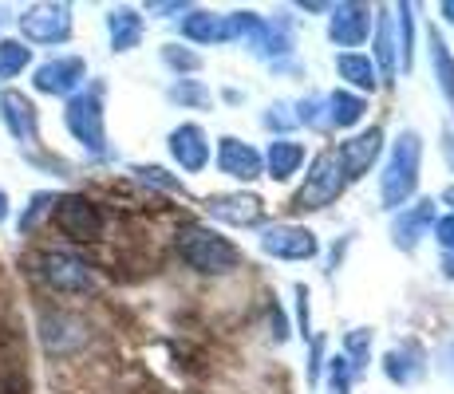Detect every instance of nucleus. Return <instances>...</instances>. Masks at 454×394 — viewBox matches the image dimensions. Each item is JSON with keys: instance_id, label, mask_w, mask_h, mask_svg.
Instances as JSON below:
<instances>
[{"instance_id": "obj_1", "label": "nucleus", "mask_w": 454, "mask_h": 394, "mask_svg": "<svg viewBox=\"0 0 454 394\" xmlns=\"http://www.w3.org/2000/svg\"><path fill=\"white\" fill-rule=\"evenodd\" d=\"M174 249L186 260L194 273L202 276H230L241 268V249L222 236L217 229H209L202 221H186L178 233H174Z\"/></svg>"}, {"instance_id": "obj_2", "label": "nucleus", "mask_w": 454, "mask_h": 394, "mask_svg": "<svg viewBox=\"0 0 454 394\" xmlns=\"http://www.w3.org/2000/svg\"><path fill=\"white\" fill-rule=\"evenodd\" d=\"M419 166H423V135L415 127L399 130V138L391 143L387 151V162H383V174H380V197H383V209L399 213L407 201L415 197L419 189Z\"/></svg>"}, {"instance_id": "obj_3", "label": "nucleus", "mask_w": 454, "mask_h": 394, "mask_svg": "<svg viewBox=\"0 0 454 394\" xmlns=\"http://www.w3.org/2000/svg\"><path fill=\"white\" fill-rule=\"evenodd\" d=\"M64 127L87 154H107V122H103V83H91L87 91H75L64 107Z\"/></svg>"}, {"instance_id": "obj_4", "label": "nucleus", "mask_w": 454, "mask_h": 394, "mask_svg": "<svg viewBox=\"0 0 454 394\" xmlns=\"http://www.w3.org/2000/svg\"><path fill=\"white\" fill-rule=\"evenodd\" d=\"M348 178L340 170V162L332 158V151H320L312 158L309 174H304V186L293 194V213H317V209H328L344 197Z\"/></svg>"}, {"instance_id": "obj_5", "label": "nucleus", "mask_w": 454, "mask_h": 394, "mask_svg": "<svg viewBox=\"0 0 454 394\" xmlns=\"http://www.w3.org/2000/svg\"><path fill=\"white\" fill-rule=\"evenodd\" d=\"M36 273H40V280L48 288H56V292H67V296H83V292H91V288H95L91 265H87L80 252H67V249L40 252Z\"/></svg>"}, {"instance_id": "obj_6", "label": "nucleus", "mask_w": 454, "mask_h": 394, "mask_svg": "<svg viewBox=\"0 0 454 394\" xmlns=\"http://www.w3.org/2000/svg\"><path fill=\"white\" fill-rule=\"evenodd\" d=\"M72 28H75V16H72V4H32L20 12V36L24 43H67L72 40Z\"/></svg>"}, {"instance_id": "obj_7", "label": "nucleus", "mask_w": 454, "mask_h": 394, "mask_svg": "<svg viewBox=\"0 0 454 394\" xmlns=\"http://www.w3.org/2000/svg\"><path fill=\"white\" fill-rule=\"evenodd\" d=\"M51 217H56V229L64 233V236H72V241H99L103 236V209L95 205L91 197H83V194H64V197H56V209H51Z\"/></svg>"}, {"instance_id": "obj_8", "label": "nucleus", "mask_w": 454, "mask_h": 394, "mask_svg": "<svg viewBox=\"0 0 454 394\" xmlns=\"http://www.w3.org/2000/svg\"><path fill=\"white\" fill-rule=\"evenodd\" d=\"M261 252L273 260H312L320 252V241L309 225H293V221H281V225H269L261 233Z\"/></svg>"}, {"instance_id": "obj_9", "label": "nucleus", "mask_w": 454, "mask_h": 394, "mask_svg": "<svg viewBox=\"0 0 454 394\" xmlns=\"http://www.w3.org/2000/svg\"><path fill=\"white\" fill-rule=\"evenodd\" d=\"M87 79V59L83 56H56L48 64H40L32 72V87L40 95H56V99H72L75 91H83Z\"/></svg>"}, {"instance_id": "obj_10", "label": "nucleus", "mask_w": 454, "mask_h": 394, "mask_svg": "<svg viewBox=\"0 0 454 394\" xmlns=\"http://www.w3.org/2000/svg\"><path fill=\"white\" fill-rule=\"evenodd\" d=\"M372 12H375L372 4H356V0L332 4L328 8V40L344 51H356L372 36Z\"/></svg>"}, {"instance_id": "obj_11", "label": "nucleus", "mask_w": 454, "mask_h": 394, "mask_svg": "<svg viewBox=\"0 0 454 394\" xmlns=\"http://www.w3.org/2000/svg\"><path fill=\"white\" fill-rule=\"evenodd\" d=\"M380 154H383V127L360 130V135L344 138V143H340L336 151H332V158L340 162V170H344V178H348V182L364 178V174H368L372 166L380 162Z\"/></svg>"}, {"instance_id": "obj_12", "label": "nucleus", "mask_w": 454, "mask_h": 394, "mask_svg": "<svg viewBox=\"0 0 454 394\" xmlns=\"http://www.w3.org/2000/svg\"><path fill=\"white\" fill-rule=\"evenodd\" d=\"M206 213L222 225H233V229H253V225H261L269 217V209L257 194H241L238 189V194H209Z\"/></svg>"}, {"instance_id": "obj_13", "label": "nucleus", "mask_w": 454, "mask_h": 394, "mask_svg": "<svg viewBox=\"0 0 454 394\" xmlns=\"http://www.w3.org/2000/svg\"><path fill=\"white\" fill-rule=\"evenodd\" d=\"M434 221H439V201L434 197H423V201H415V205H403L395 213V221H391V244L403 249V252H415L419 241L431 233Z\"/></svg>"}, {"instance_id": "obj_14", "label": "nucleus", "mask_w": 454, "mask_h": 394, "mask_svg": "<svg viewBox=\"0 0 454 394\" xmlns=\"http://www.w3.org/2000/svg\"><path fill=\"white\" fill-rule=\"evenodd\" d=\"M375 20H372V64H375V75H380V87H391L399 75V48H395V16L391 8H375Z\"/></svg>"}, {"instance_id": "obj_15", "label": "nucleus", "mask_w": 454, "mask_h": 394, "mask_svg": "<svg viewBox=\"0 0 454 394\" xmlns=\"http://www.w3.org/2000/svg\"><path fill=\"white\" fill-rule=\"evenodd\" d=\"M166 151L186 174H202L209 166V135L198 122H178L170 130V138H166Z\"/></svg>"}, {"instance_id": "obj_16", "label": "nucleus", "mask_w": 454, "mask_h": 394, "mask_svg": "<svg viewBox=\"0 0 454 394\" xmlns=\"http://www.w3.org/2000/svg\"><path fill=\"white\" fill-rule=\"evenodd\" d=\"M0 122H4L8 135H12L16 143H24V146H32L40 138L36 103H32L24 91H12V87H4V91H0Z\"/></svg>"}, {"instance_id": "obj_17", "label": "nucleus", "mask_w": 454, "mask_h": 394, "mask_svg": "<svg viewBox=\"0 0 454 394\" xmlns=\"http://www.w3.org/2000/svg\"><path fill=\"white\" fill-rule=\"evenodd\" d=\"M217 170L225 174V178L233 182H257L261 174H265V166H261V151L249 143H241V138H217Z\"/></svg>"}, {"instance_id": "obj_18", "label": "nucleus", "mask_w": 454, "mask_h": 394, "mask_svg": "<svg viewBox=\"0 0 454 394\" xmlns=\"http://www.w3.org/2000/svg\"><path fill=\"white\" fill-rule=\"evenodd\" d=\"M383 375H387L395 387H415L427 375V352L415 344V339H403L395 344L387 355H383Z\"/></svg>"}, {"instance_id": "obj_19", "label": "nucleus", "mask_w": 454, "mask_h": 394, "mask_svg": "<svg viewBox=\"0 0 454 394\" xmlns=\"http://www.w3.org/2000/svg\"><path fill=\"white\" fill-rule=\"evenodd\" d=\"M261 166H265V174L273 182H289L293 174L304 166V143H296V138H289V135L273 138V143L265 146V154H261Z\"/></svg>"}, {"instance_id": "obj_20", "label": "nucleus", "mask_w": 454, "mask_h": 394, "mask_svg": "<svg viewBox=\"0 0 454 394\" xmlns=\"http://www.w3.org/2000/svg\"><path fill=\"white\" fill-rule=\"evenodd\" d=\"M368 119V99L356 91H348V87H336L332 95H325V122L336 130H352L360 127V122Z\"/></svg>"}, {"instance_id": "obj_21", "label": "nucleus", "mask_w": 454, "mask_h": 394, "mask_svg": "<svg viewBox=\"0 0 454 394\" xmlns=\"http://www.w3.org/2000/svg\"><path fill=\"white\" fill-rule=\"evenodd\" d=\"M336 72L348 83V91L364 95V99H368L372 91H380V75H375V64H372L368 51H340Z\"/></svg>"}, {"instance_id": "obj_22", "label": "nucleus", "mask_w": 454, "mask_h": 394, "mask_svg": "<svg viewBox=\"0 0 454 394\" xmlns=\"http://www.w3.org/2000/svg\"><path fill=\"white\" fill-rule=\"evenodd\" d=\"M143 32H146V20L138 16V8H111L107 12V36H111V51H135L143 43Z\"/></svg>"}, {"instance_id": "obj_23", "label": "nucleus", "mask_w": 454, "mask_h": 394, "mask_svg": "<svg viewBox=\"0 0 454 394\" xmlns=\"http://www.w3.org/2000/svg\"><path fill=\"white\" fill-rule=\"evenodd\" d=\"M182 36L190 43H230V20L217 12H206V8H186Z\"/></svg>"}, {"instance_id": "obj_24", "label": "nucleus", "mask_w": 454, "mask_h": 394, "mask_svg": "<svg viewBox=\"0 0 454 394\" xmlns=\"http://www.w3.org/2000/svg\"><path fill=\"white\" fill-rule=\"evenodd\" d=\"M427 48H431V67H434V83H439L442 99L454 103V56L447 48V40H442L439 28L427 32Z\"/></svg>"}, {"instance_id": "obj_25", "label": "nucleus", "mask_w": 454, "mask_h": 394, "mask_svg": "<svg viewBox=\"0 0 454 394\" xmlns=\"http://www.w3.org/2000/svg\"><path fill=\"white\" fill-rule=\"evenodd\" d=\"M391 16H395V28H399V67L403 72H411L415 67V8L411 4H399L391 8Z\"/></svg>"}, {"instance_id": "obj_26", "label": "nucleus", "mask_w": 454, "mask_h": 394, "mask_svg": "<svg viewBox=\"0 0 454 394\" xmlns=\"http://www.w3.org/2000/svg\"><path fill=\"white\" fill-rule=\"evenodd\" d=\"M230 40H238L241 48L261 51V40H265V20L257 12H230Z\"/></svg>"}, {"instance_id": "obj_27", "label": "nucleus", "mask_w": 454, "mask_h": 394, "mask_svg": "<svg viewBox=\"0 0 454 394\" xmlns=\"http://www.w3.org/2000/svg\"><path fill=\"white\" fill-rule=\"evenodd\" d=\"M293 51V20L289 16H273L265 20V40H261V56L273 59V56H289Z\"/></svg>"}, {"instance_id": "obj_28", "label": "nucleus", "mask_w": 454, "mask_h": 394, "mask_svg": "<svg viewBox=\"0 0 454 394\" xmlns=\"http://www.w3.org/2000/svg\"><path fill=\"white\" fill-rule=\"evenodd\" d=\"M372 344H375V331H372V328H352V331L344 336V352H340V355L352 363L356 375L368 371V363H372Z\"/></svg>"}, {"instance_id": "obj_29", "label": "nucleus", "mask_w": 454, "mask_h": 394, "mask_svg": "<svg viewBox=\"0 0 454 394\" xmlns=\"http://www.w3.org/2000/svg\"><path fill=\"white\" fill-rule=\"evenodd\" d=\"M32 67V48L24 40H0V79H16Z\"/></svg>"}, {"instance_id": "obj_30", "label": "nucleus", "mask_w": 454, "mask_h": 394, "mask_svg": "<svg viewBox=\"0 0 454 394\" xmlns=\"http://www.w3.org/2000/svg\"><path fill=\"white\" fill-rule=\"evenodd\" d=\"M162 64L170 67V72H178V79L202 72V56H198L194 48H186V43H166V48H162Z\"/></svg>"}, {"instance_id": "obj_31", "label": "nucleus", "mask_w": 454, "mask_h": 394, "mask_svg": "<svg viewBox=\"0 0 454 394\" xmlns=\"http://www.w3.org/2000/svg\"><path fill=\"white\" fill-rule=\"evenodd\" d=\"M130 174H135L143 186H154V189H162V194L186 197V186H182V178H178V174H170V170H162V166H135Z\"/></svg>"}, {"instance_id": "obj_32", "label": "nucleus", "mask_w": 454, "mask_h": 394, "mask_svg": "<svg viewBox=\"0 0 454 394\" xmlns=\"http://www.w3.org/2000/svg\"><path fill=\"white\" fill-rule=\"evenodd\" d=\"M166 95H170L178 107H209V103H214V95H209V87L202 79H178Z\"/></svg>"}, {"instance_id": "obj_33", "label": "nucleus", "mask_w": 454, "mask_h": 394, "mask_svg": "<svg viewBox=\"0 0 454 394\" xmlns=\"http://www.w3.org/2000/svg\"><path fill=\"white\" fill-rule=\"evenodd\" d=\"M352 382H356V371L344 355H332L328 359V387L332 394H352Z\"/></svg>"}, {"instance_id": "obj_34", "label": "nucleus", "mask_w": 454, "mask_h": 394, "mask_svg": "<svg viewBox=\"0 0 454 394\" xmlns=\"http://www.w3.org/2000/svg\"><path fill=\"white\" fill-rule=\"evenodd\" d=\"M293 119L296 122H304V127H328L325 122V95H309V99H301L296 103V111H293Z\"/></svg>"}, {"instance_id": "obj_35", "label": "nucleus", "mask_w": 454, "mask_h": 394, "mask_svg": "<svg viewBox=\"0 0 454 394\" xmlns=\"http://www.w3.org/2000/svg\"><path fill=\"white\" fill-rule=\"evenodd\" d=\"M51 205H56V194H51V189H43V194H32L28 209H24V217H20V233H32V229H36V221H40L43 213H48Z\"/></svg>"}, {"instance_id": "obj_36", "label": "nucleus", "mask_w": 454, "mask_h": 394, "mask_svg": "<svg viewBox=\"0 0 454 394\" xmlns=\"http://www.w3.org/2000/svg\"><path fill=\"white\" fill-rule=\"evenodd\" d=\"M293 296H296V320H301V336L312 339L317 331H312V292H309V284H296Z\"/></svg>"}, {"instance_id": "obj_37", "label": "nucleus", "mask_w": 454, "mask_h": 394, "mask_svg": "<svg viewBox=\"0 0 454 394\" xmlns=\"http://www.w3.org/2000/svg\"><path fill=\"white\" fill-rule=\"evenodd\" d=\"M320 367H325V336L309 339V382L317 387L320 382Z\"/></svg>"}, {"instance_id": "obj_38", "label": "nucleus", "mask_w": 454, "mask_h": 394, "mask_svg": "<svg viewBox=\"0 0 454 394\" xmlns=\"http://www.w3.org/2000/svg\"><path fill=\"white\" fill-rule=\"evenodd\" d=\"M431 229H434V241L442 244V252H454V213L439 217V221H434Z\"/></svg>"}, {"instance_id": "obj_39", "label": "nucleus", "mask_w": 454, "mask_h": 394, "mask_svg": "<svg viewBox=\"0 0 454 394\" xmlns=\"http://www.w3.org/2000/svg\"><path fill=\"white\" fill-rule=\"evenodd\" d=\"M285 111H289V107H285V103H277V107H269V111H265V127H269V130H289L296 119H293V115H285Z\"/></svg>"}, {"instance_id": "obj_40", "label": "nucleus", "mask_w": 454, "mask_h": 394, "mask_svg": "<svg viewBox=\"0 0 454 394\" xmlns=\"http://www.w3.org/2000/svg\"><path fill=\"white\" fill-rule=\"evenodd\" d=\"M442 154H447V162L454 170V130H442Z\"/></svg>"}, {"instance_id": "obj_41", "label": "nucleus", "mask_w": 454, "mask_h": 394, "mask_svg": "<svg viewBox=\"0 0 454 394\" xmlns=\"http://www.w3.org/2000/svg\"><path fill=\"white\" fill-rule=\"evenodd\" d=\"M439 268H442V276H447V280H454V252H442Z\"/></svg>"}, {"instance_id": "obj_42", "label": "nucleus", "mask_w": 454, "mask_h": 394, "mask_svg": "<svg viewBox=\"0 0 454 394\" xmlns=\"http://www.w3.org/2000/svg\"><path fill=\"white\" fill-rule=\"evenodd\" d=\"M439 359H442V367H454V339H450L447 347H442V355H439Z\"/></svg>"}, {"instance_id": "obj_43", "label": "nucleus", "mask_w": 454, "mask_h": 394, "mask_svg": "<svg viewBox=\"0 0 454 394\" xmlns=\"http://www.w3.org/2000/svg\"><path fill=\"white\" fill-rule=\"evenodd\" d=\"M439 12H442V20H450V24H454V0H442Z\"/></svg>"}, {"instance_id": "obj_44", "label": "nucleus", "mask_w": 454, "mask_h": 394, "mask_svg": "<svg viewBox=\"0 0 454 394\" xmlns=\"http://www.w3.org/2000/svg\"><path fill=\"white\" fill-rule=\"evenodd\" d=\"M8 209H12V205H8V194H4V189H0V225L8 221Z\"/></svg>"}, {"instance_id": "obj_45", "label": "nucleus", "mask_w": 454, "mask_h": 394, "mask_svg": "<svg viewBox=\"0 0 454 394\" xmlns=\"http://www.w3.org/2000/svg\"><path fill=\"white\" fill-rule=\"evenodd\" d=\"M442 201H447V205H450V213H454V186L442 189Z\"/></svg>"}]
</instances>
